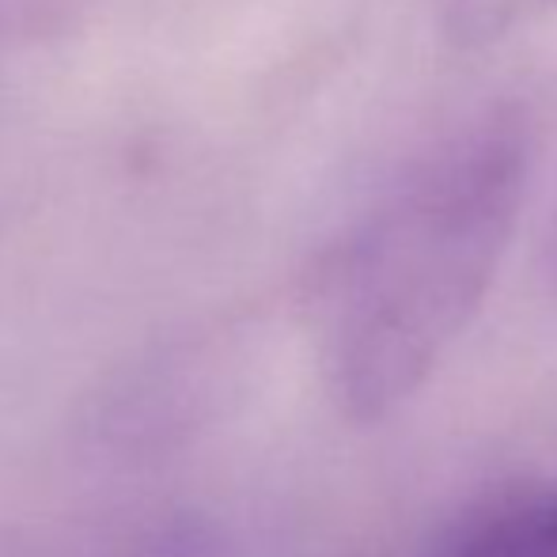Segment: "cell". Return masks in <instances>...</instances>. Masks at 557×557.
Returning <instances> with one entry per match:
<instances>
[{
	"mask_svg": "<svg viewBox=\"0 0 557 557\" xmlns=\"http://www.w3.org/2000/svg\"><path fill=\"white\" fill-rule=\"evenodd\" d=\"M531 178V129L512 107L478 114L380 201L337 265L326 380L349 421H383L441 368L482 311Z\"/></svg>",
	"mask_w": 557,
	"mask_h": 557,
	"instance_id": "6da1fadb",
	"label": "cell"
},
{
	"mask_svg": "<svg viewBox=\"0 0 557 557\" xmlns=\"http://www.w3.org/2000/svg\"><path fill=\"white\" fill-rule=\"evenodd\" d=\"M425 557H557V485L520 482L478 497Z\"/></svg>",
	"mask_w": 557,
	"mask_h": 557,
	"instance_id": "7a4b0ae2",
	"label": "cell"
},
{
	"mask_svg": "<svg viewBox=\"0 0 557 557\" xmlns=\"http://www.w3.org/2000/svg\"><path fill=\"white\" fill-rule=\"evenodd\" d=\"M557 0H444L447 30L462 46H490L516 27L539 20Z\"/></svg>",
	"mask_w": 557,
	"mask_h": 557,
	"instance_id": "3957f363",
	"label": "cell"
},
{
	"mask_svg": "<svg viewBox=\"0 0 557 557\" xmlns=\"http://www.w3.org/2000/svg\"><path fill=\"white\" fill-rule=\"evenodd\" d=\"M117 557H209V543H206V531L171 523V528L137 539V543L125 546Z\"/></svg>",
	"mask_w": 557,
	"mask_h": 557,
	"instance_id": "277c9868",
	"label": "cell"
},
{
	"mask_svg": "<svg viewBox=\"0 0 557 557\" xmlns=\"http://www.w3.org/2000/svg\"><path fill=\"white\" fill-rule=\"evenodd\" d=\"M550 277H554V285H557V227H554V235H550Z\"/></svg>",
	"mask_w": 557,
	"mask_h": 557,
	"instance_id": "5b68a950",
	"label": "cell"
}]
</instances>
